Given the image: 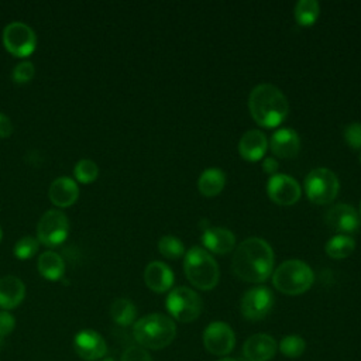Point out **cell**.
Masks as SVG:
<instances>
[{"label":"cell","instance_id":"31","mask_svg":"<svg viewBox=\"0 0 361 361\" xmlns=\"http://www.w3.org/2000/svg\"><path fill=\"white\" fill-rule=\"evenodd\" d=\"M34 73H35L34 63L30 61H23L16 65L11 76L16 83H27L34 78Z\"/></svg>","mask_w":361,"mask_h":361},{"label":"cell","instance_id":"3","mask_svg":"<svg viewBox=\"0 0 361 361\" xmlns=\"http://www.w3.org/2000/svg\"><path fill=\"white\" fill-rule=\"evenodd\" d=\"M133 334L141 347L161 350L168 347L176 337V326L171 317L151 313L135 322Z\"/></svg>","mask_w":361,"mask_h":361},{"label":"cell","instance_id":"18","mask_svg":"<svg viewBox=\"0 0 361 361\" xmlns=\"http://www.w3.org/2000/svg\"><path fill=\"white\" fill-rule=\"evenodd\" d=\"M268 147L267 137L259 130L245 131L238 141V152L247 161H258L264 157Z\"/></svg>","mask_w":361,"mask_h":361},{"label":"cell","instance_id":"1","mask_svg":"<svg viewBox=\"0 0 361 361\" xmlns=\"http://www.w3.org/2000/svg\"><path fill=\"white\" fill-rule=\"evenodd\" d=\"M274 268V251L271 245L259 237H248L234 250L231 269L237 278L259 283L264 282Z\"/></svg>","mask_w":361,"mask_h":361},{"label":"cell","instance_id":"23","mask_svg":"<svg viewBox=\"0 0 361 361\" xmlns=\"http://www.w3.org/2000/svg\"><path fill=\"white\" fill-rule=\"evenodd\" d=\"M38 271L48 281H58L65 272L63 258L55 251H45L38 259Z\"/></svg>","mask_w":361,"mask_h":361},{"label":"cell","instance_id":"10","mask_svg":"<svg viewBox=\"0 0 361 361\" xmlns=\"http://www.w3.org/2000/svg\"><path fill=\"white\" fill-rule=\"evenodd\" d=\"M274 306V295L267 286L248 289L241 298V313L245 319L257 322L265 319Z\"/></svg>","mask_w":361,"mask_h":361},{"label":"cell","instance_id":"15","mask_svg":"<svg viewBox=\"0 0 361 361\" xmlns=\"http://www.w3.org/2000/svg\"><path fill=\"white\" fill-rule=\"evenodd\" d=\"M276 341L265 333L248 337L243 347V354L248 361H269L276 353Z\"/></svg>","mask_w":361,"mask_h":361},{"label":"cell","instance_id":"39","mask_svg":"<svg viewBox=\"0 0 361 361\" xmlns=\"http://www.w3.org/2000/svg\"><path fill=\"white\" fill-rule=\"evenodd\" d=\"M1 345H3V337L0 336V348H1Z\"/></svg>","mask_w":361,"mask_h":361},{"label":"cell","instance_id":"6","mask_svg":"<svg viewBox=\"0 0 361 361\" xmlns=\"http://www.w3.org/2000/svg\"><path fill=\"white\" fill-rule=\"evenodd\" d=\"M166 309L175 320L190 323L200 316L203 302L193 289L178 286L172 289L166 296Z\"/></svg>","mask_w":361,"mask_h":361},{"label":"cell","instance_id":"12","mask_svg":"<svg viewBox=\"0 0 361 361\" xmlns=\"http://www.w3.org/2000/svg\"><path fill=\"white\" fill-rule=\"evenodd\" d=\"M267 192L272 202L282 206L295 204L300 197L299 183L286 173L272 175L267 183Z\"/></svg>","mask_w":361,"mask_h":361},{"label":"cell","instance_id":"4","mask_svg":"<svg viewBox=\"0 0 361 361\" xmlns=\"http://www.w3.org/2000/svg\"><path fill=\"white\" fill-rule=\"evenodd\" d=\"M183 269L188 281L200 290L213 289L220 278L216 259L200 247H192L185 255Z\"/></svg>","mask_w":361,"mask_h":361},{"label":"cell","instance_id":"24","mask_svg":"<svg viewBox=\"0 0 361 361\" xmlns=\"http://www.w3.org/2000/svg\"><path fill=\"white\" fill-rule=\"evenodd\" d=\"M354 248H355L354 238L350 235H344V234L334 235L326 243V252L329 257H331L334 259L347 258L348 255L353 254Z\"/></svg>","mask_w":361,"mask_h":361},{"label":"cell","instance_id":"27","mask_svg":"<svg viewBox=\"0 0 361 361\" xmlns=\"http://www.w3.org/2000/svg\"><path fill=\"white\" fill-rule=\"evenodd\" d=\"M73 173H75V178H76V180L79 183L87 185V183H92V182H94L97 179L99 168H97L94 161L83 158L79 162H76Z\"/></svg>","mask_w":361,"mask_h":361},{"label":"cell","instance_id":"40","mask_svg":"<svg viewBox=\"0 0 361 361\" xmlns=\"http://www.w3.org/2000/svg\"><path fill=\"white\" fill-rule=\"evenodd\" d=\"M103 361H114V360H113V358H110V357H109V358H104V360H103Z\"/></svg>","mask_w":361,"mask_h":361},{"label":"cell","instance_id":"8","mask_svg":"<svg viewBox=\"0 0 361 361\" xmlns=\"http://www.w3.org/2000/svg\"><path fill=\"white\" fill-rule=\"evenodd\" d=\"M69 233V220L61 210L52 209L42 214L37 227V240L47 247L62 244Z\"/></svg>","mask_w":361,"mask_h":361},{"label":"cell","instance_id":"16","mask_svg":"<svg viewBox=\"0 0 361 361\" xmlns=\"http://www.w3.org/2000/svg\"><path fill=\"white\" fill-rule=\"evenodd\" d=\"M49 200L58 207H69L79 197V188L76 180L68 176L56 178L49 186Z\"/></svg>","mask_w":361,"mask_h":361},{"label":"cell","instance_id":"22","mask_svg":"<svg viewBox=\"0 0 361 361\" xmlns=\"http://www.w3.org/2000/svg\"><path fill=\"white\" fill-rule=\"evenodd\" d=\"M224 183L226 175L220 168H207L200 173L197 179L199 192L209 197L219 195L223 190Z\"/></svg>","mask_w":361,"mask_h":361},{"label":"cell","instance_id":"33","mask_svg":"<svg viewBox=\"0 0 361 361\" xmlns=\"http://www.w3.org/2000/svg\"><path fill=\"white\" fill-rule=\"evenodd\" d=\"M121 361H151L149 354L140 345H130L121 355Z\"/></svg>","mask_w":361,"mask_h":361},{"label":"cell","instance_id":"35","mask_svg":"<svg viewBox=\"0 0 361 361\" xmlns=\"http://www.w3.org/2000/svg\"><path fill=\"white\" fill-rule=\"evenodd\" d=\"M13 133V124L11 120L0 111V137L1 138H7L8 135H11Z\"/></svg>","mask_w":361,"mask_h":361},{"label":"cell","instance_id":"20","mask_svg":"<svg viewBox=\"0 0 361 361\" xmlns=\"http://www.w3.org/2000/svg\"><path fill=\"white\" fill-rule=\"evenodd\" d=\"M25 296V286L17 276L7 275L0 279V307L10 310L17 307Z\"/></svg>","mask_w":361,"mask_h":361},{"label":"cell","instance_id":"2","mask_svg":"<svg viewBox=\"0 0 361 361\" xmlns=\"http://www.w3.org/2000/svg\"><path fill=\"white\" fill-rule=\"evenodd\" d=\"M248 107L254 121L267 128L279 126L289 111L288 99L272 83L257 85L250 93Z\"/></svg>","mask_w":361,"mask_h":361},{"label":"cell","instance_id":"26","mask_svg":"<svg viewBox=\"0 0 361 361\" xmlns=\"http://www.w3.org/2000/svg\"><path fill=\"white\" fill-rule=\"evenodd\" d=\"M320 14V7L316 0H299L295 6V18L300 25H312Z\"/></svg>","mask_w":361,"mask_h":361},{"label":"cell","instance_id":"41","mask_svg":"<svg viewBox=\"0 0 361 361\" xmlns=\"http://www.w3.org/2000/svg\"><path fill=\"white\" fill-rule=\"evenodd\" d=\"M360 159H361V158H360Z\"/></svg>","mask_w":361,"mask_h":361},{"label":"cell","instance_id":"9","mask_svg":"<svg viewBox=\"0 0 361 361\" xmlns=\"http://www.w3.org/2000/svg\"><path fill=\"white\" fill-rule=\"evenodd\" d=\"M3 44L6 49L18 58L31 55L37 47L35 32L30 25L21 21H13L3 31Z\"/></svg>","mask_w":361,"mask_h":361},{"label":"cell","instance_id":"13","mask_svg":"<svg viewBox=\"0 0 361 361\" xmlns=\"http://www.w3.org/2000/svg\"><path fill=\"white\" fill-rule=\"evenodd\" d=\"M73 347L76 354L87 361L102 358L107 353L104 338L94 330H82L75 336Z\"/></svg>","mask_w":361,"mask_h":361},{"label":"cell","instance_id":"30","mask_svg":"<svg viewBox=\"0 0 361 361\" xmlns=\"http://www.w3.org/2000/svg\"><path fill=\"white\" fill-rule=\"evenodd\" d=\"M39 248V241L31 235H24L14 245V255L18 259H30L32 258Z\"/></svg>","mask_w":361,"mask_h":361},{"label":"cell","instance_id":"25","mask_svg":"<svg viewBox=\"0 0 361 361\" xmlns=\"http://www.w3.org/2000/svg\"><path fill=\"white\" fill-rule=\"evenodd\" d=\"M110 316L111 319L120 326H130L137 316V309L134 303L128 299L120 298L116 299L110 306Z\"/></svg>","mask_w":361,"mask_h":361},{"label":"cell","instance_id":"38","mask_svg":"<svg viewBox=\"0 0 361 361\" xmlns=\"http://www.w3.org/2000/svg\"><path fill=\"white\" fill-rule=\"evenodd\" d=\"M1 238H3V230H1V227H0V241H1Z\"/></svg>","mask_w":361,"mask_h":361},{"label":"cell","instance_id":"19","mask_svg":"<svg viewBox=\"0 0 361 361\" xmlns=\"http://www.w3.org/2000/svg\"><path fill=\"white\" fill-rule=\"evenodd\" d=\"M144 281L151 290L162 293L172 286L173 274L166 264L161 261H152L147 265L144 271Z\"/></svg>","mask_w":361,"mask_h":361},{"label":"cell","instance_id":"7","mask_svg":"<svg viewBox=\"0 0 361 361\" xmlns=\"http://www.w3.org/2000/svg\"><path fill=\"white\" fill-rule=\"evenodd\" d=\"M340 183L333 171L329 168H314L305 178V190L310 202L316 204L330 203L338 192Z\"/></svg>","mask_w":361,"mask_h":361},{"label":"cell","instance_id":"29","mask_svg":"<svg viewBox=\"0 0 361 361\" xmlns=\"http://www.w3.org/2000/svg\"><path fill=\"white\" fill-rule=\"evenodd\" d=\"M306 343L300 336H286L279 343V351L288 358H298L305 353Z\"/></svg>","mask_w":361,"mask_h":361},{"label":"cell","instance_id":"14","mask_svg":"<svg viewBox=\"0 0 361 361\" xmlns=\"http://www.w3.org/2000/svg\"><path fill=\"white\" fill-rule=\"evenodd\" d=\"M324 220L329 227L341 233H353L360 226V217L357 210L347 203L334 204L331 209L327 210Z\"/></svg>","mask_w":361,"mask_h":361},{"label":"cell","instance_id":"5","mask_svg":"<svg viewBox=\"0 0 361 361\" xmlns=\"http://www.w3.org/2000/svg\"><path fill=\"white\" fill-rule=\"evenodd\" d=\"M314 282L312 268L300 259H288L282 262L272 275V283L276 290L285 295H300Z\"/></svg>","mask_w":361,"mask_h":361},{"label":"cell","instance_id":"36","mask_svg":"<svg viewBox=\"0 0 361 361\" xmlns=\"http://www.w3.org/2000/svg\"><path fill=\"white\" fill-rule=\"evenodd\" d=\"M278 166H279L278 161H276L275 158H272V157H268V158H265V159L262 161V169H264V172H265V173H269L271 176L276 173Z\"/></svg>","mask_w":361,"mask_h":361},{"label":"cell","instance_id":"28","mask_svg":"<svg viewBox=\"0 0 361 361\" xmlns=\"http://www.w3.org/2000/svg\"><path fill=\"white\" fill-rule=\"evenodd\" d=\"M158 250L168 259H176L185 254V247L182 241L171 234L161 237V240L158 241Z\"/></svg>","mask_w":361,"mask_h":361},{"label":"cell","instance_id":"34","mask_svg":"<svg viewBox=\"0 0 361 361\" xmlns=\"http://www.w3.org/2000/svg\"><path fill=\"white\" fill-rule=\"evenodd\" d=\"M14 326H16L14 317L7 310H1L0 312V336L3 338L8 336L14 330Z\"/></svg>","mask_w":361,"mask_h":361},{"label":"cell","instance_id":"11","mask_svg":"<svg viewBox=\"0 0 361 361\" xmlns=\"http://www.w3.org/2000/svg\"><path fill=\"white\" fill-rule=\"evenodd\" d=\"M203 344L213 355H227L235 344L233 329L224 322H212L203 333Z\"/></svg>","mask_w":361,"mask_h":361},{"label":"cell","instance_id":"17","mask_svg":"<svg viewBox=\"0 0 361 361\" xmlns=\"http://www.w3.org/2000/svg\"><path fill=\"white\" fill-rule=\"evenodd\" d=\"M271 151L279 158H293L300 149V138L292 128H279L271 137Z\"/></svg>","mask_w":361,"mask_h":361},{"label":"cell","instance_id":"37","mask_svg":"<svg viewBox=\"0 0 361 361\" xmlns=\"http://www.w3.org/2000/svg\"><path fill=\"white\" fill-rule=\"evenodd\" d=\"M219 361H237V360H234V358H228V357H226V358H221V360H219Z\"/></svg>","mask_w":361,"mask_h":361},{"label":"cell","instance_id":"32","mask_svg":"<svg viewBox=\"0 0 361 361\" xmlns=\"http://www.w3.org/2000/svg\"><path fill=\"white\" fill-rule=\"evenodd\" d=\"M344 140L354 149H361V123L354 121L350 123L344 128Z\"/></svg>","mask_w":361,"mask_h":361},{"label":"cell","instance_id":"21","mask_svg":"<svg viewBox=\"0 0 361 361\" xmlns=\"http://www.w3.org/2000/svg\"><path fill=\"white\" fill-rule=\"evenodd\" d=\"M202 241L209 251L216 254H227L235 245L234 234L223 227H207L203 231Z\"/></svg>","mask_w":361,"mask_h":361}]
</instances>
